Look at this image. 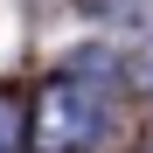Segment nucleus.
<instances>
[{"label":"nucleus","instance_id":"f257e3e1","mask_svg":"<svg viewBox=\"0 0 153 153\" xmlns=\"http://www.w3.org/2000/svg\"><path fill=\"white\" fill-rule=\"evenodd\" d=\"M97 132H105V105H97L91 84H42L28 105V146L35 153H84Z\"/></svg>","mask_w":153,"mask_h":153},{"label":"nucleus","instance_id":"f03ea898","mask_svg":"<svg viewBox=\"0 0 153 153\" xmlns=\"http://www.w3.org/2000/svg\"><path fill=\"white\" fill-rule=\"evenodd\" d=\"M21 146H28V105L0 97V153H21Z\"/></svg>","mask_w":153,"mask_h":153},{"label":"nucleus","instance_id":"7ed1b4c3","mask_svg":"<svg viewBox=\"0 0 153 153\" xmlns=\"http://www.w3.org/2000/svg\"><path fill=\"white\" fill-rule=\"evenodd\" d=\"M91 14H105V21H139L146 0H91Z\"/></svg>","mask_w":153,"mask_h":153}]
</instances>
